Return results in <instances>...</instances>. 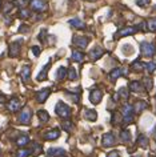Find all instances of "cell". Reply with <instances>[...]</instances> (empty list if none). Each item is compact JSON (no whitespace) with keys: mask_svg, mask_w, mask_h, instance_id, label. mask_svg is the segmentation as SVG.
Returning <instances> with one entry per match:
<instances>
[{"mask_svg":"<svg viewBox=\"0 0 156 157\" xmlns=\"http://www.w3.org/2000/svg\"><path fill=\"white\" fill-rule=\"evenodd\" d=\"M144 84H146L147 91H151L152 89V78L151 77H146L144 78Z\"/></svg>","mask_w":156,"mask_h":157,"instance_id":"74e56055","label":"cell"},{"mask_svg":"<svg viewBox=\"0 0 156 157\" xmlns=\"http://www.w3.org/2000/svg\"><path fill=\"white\" fill-rule=\"evenodd\" d=\"M85 119L88 121H95L97 119V113L96 111H92V109H85V113H84Z\"/></svg>","mask_w":156,"mask_h":157,"instance_id":"d6986e66","label":"cell"},{"mask_svg":"<svg viewBox=\"0 0 156 157\" xmlns=\"http://www.w3.org/2000/svg\"><path fill=\"white\" fill-rule=\"evenodd\" d=\"M29 11L28 10H24V8H21L20 11H19V17L20 19H28L29 17Z\"/></svg>","mask_w":156,"mask_h":157,"instance_id":"836d02e7","label":"cell"},{"mask_svg":"<svg viewBox=\"0 0 156 157\" xmlns=\"http://www.w3.org/2000/svg\"><path fill=\"white\" fill-rule=\"evenodd\" d=\"M119 95H120V97H123L124 100H127L128 99V89L127 88H120L119 89Z\"/></svg>","mask_w":156,"mask_h":157,"instance_id":"8d00e7d4","label":"cell"},{"mask_svg":"<svg viewBox=\"0 0 156 157\" xmlns=\"http://www.w3.org/2000/svg\"><path fill=\"white\" fill-rule=\"evenodd\" d=\"M151 157H154V156H151Z\"/></svg>","mask_w":156,"mask_h":157,"instance_id":"681fc988","label":"cell"},{"mask_svg":"<svg viewBox=\"0 0 156 157\" xmlns=\"http://www.w3.org/2000/svg\"><path fill=\"white\" fill-rule=\"evenodd\" d=\"M31 117H32V112H31L29 108L25 107L20 112V115H19V123H21V124H29Z\"/></svg>","mask_w":156,"mask_h":157,"instance_id":"3957f363","label":"cell"},{"mask_svg":"<svg viewBox=\"0 0 156 157\" xmlns=\"http://www.w3.org/2000/svg\"><path fill=\"white\" fill-rule=\"evenodd\" d=\"M29 76H31V68L29 65H24L21 69V78L24 83H27V81L29 80Z\"/></svg>","mask_w":156,"mask_h":157,"instance_id":"e0dca14e","label":"cell"},{"mask_svg":"<svg viewBox=\"0 0 156 157\" xmlns=\"http://www.w3.org/2000/svg\"><path fill=\"white\" fill-rule=\"evenodd\" d=\"M61 128H63L65 132H71V129L73 128V124L69 120H65V121L61 123Z\"/></svg>","mask_w":156,"mask_h":157,"instance_id":"4dcf8cb0","label":"cell"},{"mask_svg":"<svg viewBox=\"0 0 156 157\" xmlns=\"http://www.w3.org/2000/svg\"><path fill=\"white\" fill-rule=\"evenodd\" d=\"M140 49H142V53L144 55V56H147V57L154 56V53H155V45L152 44V43L143 41L142 44H140Z\"/></svg>","mask_w":156,"mask_h":157,"instance_id":"7a4b0ae2","label":"cell"},{"mask_svg":"<svg viewBox=\"0 0 156 157\" xmlns=\"http://www.w3.org/2000/svg\"><path fill=\"white\" fill-rule=\"evenodd\" d=\"M107 157H122V156L119 155V152H118V151H112V152L108 153V156H107Z\"/></svg>","mask_w":156,"mask_h":157,"instance_id":"b9f144b4","label":"cell"},{"mask_svg":"<svg viewBox=\"0 0 156 157\" xmlns=\"http://www.w3.org/2000/svg\"><path fill=\"white\" fill-rule=\"evenodd\" d=\"M69 24H71L72 27H75V28H77V29L85 28V24L80 20V19H71V20H69Z\"/></svg>","mask_w":156,"mask_h":157,"instance_id":"ffe728a7","label":"cell"},{"mask_svg":"<svg viewBox=\"0 0 156 157\" xmlns=\"http://www.w3.org/2000/svg\"><path fill=\"white\" fill-rule=\"evenodd\" d=\"M136 31H138V28L136 27H127V28H123L120 32L116 35V37H122V36H130V35L135 33Z\"/></svg>","mask_w":156,"mask_h":157,"instance_id":"7c38bea8","label":"cell"},{"mask_svg":"<svg viewBox=\"0 0 156 157\" xmlns=\"http://www.w3.org/2000/svg\"><path fill=\"white\" fill-rule=\"evenodd\" d=\"M48 157H49V156H48Z\"/></svg>","mask_w":156,"mask_h":157,"instance_id":"816d5d0a","label":"cell"},{"mask_svg":"<svg viewBox=\"0 0 156 157\" xmlns=\"http://www.w3.org/2000/svg\"><path fill=\"white\" fill-rule=\"evenodd\" d=\"M28 143H29V137L27 136V135H23V136H20V137H19V139L16 140V144L19 145V147H21V148H24Z\"/></svg>","mask_w":156,"mask_h":157,"instance_id":"cb8c5ba5","label":"cell"},{"mask_svg":"<svg viewBox=\"0 0 156 157\" xmlns=\"http://www.w3.org/2000/svg\"><path fill=\"white\" fill-rule=\"evenodd\" d=\"M32 52H33L35 56H39V55H40V48L35 45V47H32Z\"/></svg>","mask_w":156,"mask_h":157,"instance_id":"ee69618b","label":"cell"},{"mask_svg":"<svg viewBox=\"0 0 156 157\" xmlns=\"http://www.w3.org/2000/svg\"><path fill=\"white\" fill-rule=\"evenodd\" d=\"M83 59H84V55L81 53V52H79V51H73L72 52V60L73 61H83Z\"/></svg>","mask_w":156,"mask_h":157,"instance_id":"83f0119b","label":"cell"},{"mask_svg":"<svg viewBox=\"0 0 156 157\" xmlns=\"http://www.w3.org/2000/svg\"><path fill=\"white\" fill-rule=\"evenodd\" d=\"M31 155V151L29 149H20V151H18V153H16V157H28Z\"/></svg>","mask_w":156,"mask_h":157,"instance_id":"d6a6232c","label":"cell"},{"mask_svg":"<svg viewBox=\"0 0 156 157\" xmlns=\"http://www.w3.org/2000/svg\"><path fill=\"white\" fill-rule=\"evenodd\" d=\"M49 93L51 91L48 88H45V89H41V91H39L36 93V100H37V103H44V101L48 99V96H49Z\"/></svg>","mask_w":156,"mask_h":157,"instance_id":"ba28073f","label":"cell"},{"mask_svg":"<svg viewBox=\"0 0 156 157\" xmlns=\"http://www.w3.org/2000/svg\"><path fill=\"white\" fill-rule=\"evenodd\" d=\"M101 97H103V92H101L99 88H93L91 91V95H89V101L96 105L101 101Z\"/></svg>","mask_w":156,"mask_h":157,"instance_id":"277c9868","label":"cell"},{"mask_svg":"<svg viewBox=\"0 0 156 157\" xmlns=\"http://www.w3.org/2000/svg\"><path fill=\"white\" fill-rule=\"evenodd\" d=\"M37 117H39V120H40L41 123H47V121L49 120L48 112L44 111V109H40V111H37Z\"/></svg>","mask_w":156,"mask_h":157,"instance_id":"7402d4cb","label":"cell"},{"mask_svg":"<svg viewBox=\"0 0 156 157\" xmlns=\"http://www.w3.org/2000/svg\"><path fill=\"white\" fill-rule=\"evenodd\" d=\"M64 155H65V151L61 148H49L48 149L49 157H63Z\"/></svg>","mask_w":156,"mask_h":157,"instance_id":"30bf717a","label":"cell"},{"mask_svg":"<svg viewBox=\"0 0 156 157\" xmlns=\"http://www.w3.org/2000/svg\"><path fill=\"white\" fill-rule=\"evenodd\" d=\"M147 107H148V104L146 103V101L138 100V101L135 103V105H134V111H135V112H138V113H140V112H143Z\"/></svg>","mask_w":156,"mask_h":157,"instance_id":"9a60e30c","label":"cell"},{"mask_svg":"<svg viewBox=\"0 0 156 157\" xmlns=\"http://www.w3.org/2000/svg\"><path fill=\"white\" fill-rule=\"evenodd\" d=\"M138 144H139V147H142V148H147L148 147V137L146 135H140L138 139Z\"/></svg>","mask_w":156,"mask_h":157,"instance_id":"d4e9b609","label":"cell"},{"mask_svg":"<svg viewBox=\"0 0 156 157\" xmlns=\"http://www.w3.org/2000/svg\"><path fill=\"white\" fill-rule=\"evenodd\" d=\"M7 108L10 109L11 112H16L20 109V101H19V99H16V97H14V99L10 100V103L7 104Z\"/></svg>","mask_w":156,"mask_h":157,"instance_id":"9c48e42d","label":"cell"},{"mask_svg":"<svg viewBox=\"0 0 156 157\" xmlns=\"http://www.w3.org/2000/svg\"><path fill=\"white\" fill-rule=\"evenodd\" d=\"M14 6H18V7H25L27 6V0H14Z\"/></svg>","mask_w":156,"mask_h":157,"instance_id":"f35d334b","label":"cell"},{"mask_svg":"<svg viewBox=\"0 0 156 157\" xmlns=\"http://www.w3.org/2000/svg\"><path fill=\"white\" fill-rule=\"evenodd\" d=\"M65 76H67V69H65L64 67H60V68L57 69V73H56L57 80H64Z\"/></svg>","mask_w":156,"mask_h":157,"instance_id":"4316f807","label":"cell"},{"mask_svg":"<svg viewBox=\"0 0 156 157\" xmlns=\"http://www.w3.org/2000/svg\"><path fill=\"white\" fill-rule=\"evenodd\" d=\"M146 68H147V71H148L150 73L155 72V71H156V63H154V61L147 63V64H146Z\"/></svg>","mask_w":156,"mask_h":157,"instance_id":"e575fe53","label":"cell"},{"mask_svg":"<svg viewBox=\"0 0 156 157\" xmlns=\"http://www.w3.org/2000/svg\"><path fill=\"white\" fill-rule=\"evenodd\" d=\"M132 157H140V156H132Z\"/></svg>","mask_w":156,"mask_h":157,"instance_id":"c3c4849f","label":"cell"},{"mask_svg":"<svg viewBox=\"0 0 156 157\" xmlns=\"http://www.w3.org/2000/svg\"><path fill=\"white\" fill-rule=\"evenodd\" d=\"M155 140H156V131H155Z\"/></svg>","mask_w":156,"mask_h":157,"instance_id":"7dc6e473","label":"cell"},{"mask_svg":"<svg viewBox=\"0 0 156 157\" xmlns=\"http://www.w3.org/2000/svg\"><path fill=\"white\" fill-rule=\"evenodd\" d=\"M101 141H103V147H106V148L112 147V145L115 144L114 133H106V135H103V137H101Z\"/></svg>","mask_w":156,"mask_h":157,"instance_id":"8992f818","label":"cell"},{"mask_svg":"<svg viewBox=\"0 0 156 157\" xmlns=\"http://www.w3.org/2000/svg\"><path fill=\"white\" fill-rule=\"evenodd\" d=\"M151 3V0H136V4L139 7H146Z\"/></svg>","mask_w":156,"mask_h":157,"instance_id":"ab89813d","label":"cell"},{"mask_svg":"<svg viewBox=\"0 0 156 157\" xmlns=\"http://www.w3.org/2000/svg\"><path fill=\"white\" fill-rule=\"evenodd\" d=\"M147 28L150 29V31H152V32H156V17H152V19L148 20Z\"/></svg>","mask_w":156,"mask_h":157,"instance_id":"f1b7e54d","label":"cell"},{"mask_svg":"<svg viewBox=\"0 0 156 157\" xmlns=\"http://www.w3.org/2000/svg\"><path fill=\"white\" fill-rule=\"evenodd\" d=\"M122 112H123V116L124 117L134 116V107H131L130 104H124L123 108H122Z\"/></svg>","mask_w":156,"mask_h":157,"instance_id":"2e32d148","label":"cell"},{"mask_svg":"<svg viewBox=\"0 0 156 157\" xmlns=\"http://www.w3.org/2000/svg\"><path fill=\"white\" fill-rule=\"evenodd\" d=\"M132 69L136 71V72H140L143 68H146V64H143V63H140V61H135V63H132Z\"/></svg>","mask_w":156,"mask_h":157,"instance_id":"f546056e","label":"cell"},{"mask_svg":"<svg viewBox=\"0 0 156 157\" xmlns=\"http://www.w3.org/2000/svg\"><path fill=\"white\" fill-rule=\"evenodd\" d=\"M12 7H14V3H7L6 7H4V12H6V13L10 12V11L12 10Z\"/></svg>","mask_w":156,"mask_h":157,"instance_id":"60d3db41","label":"cell"},{"mask_svg":"<svg viewBox=\"0 0 156 157\" xmlns=\"http://www.w3.org/2000/svg\"><path fill=\"white\" fill-rule=\"evenodd\" d=\"M104 51L103 48H100V47H96V48H93L91 51V53H89V56H91L92 60H97V59H100L101 56H103Z\"/></svg>","mask_w":156,"mask_h":157,"instance_id":"5bb4252c","label":"cell"},{"mask_svg":"<svg viewBox=\"0 0 156 157\" xmlns=\"http://www.w3.org/2000/svg\"><path fill=\"white\" fill-rule=\"evenodd\" d=\"M68 76H69V78H71V80H76V78H77V73H76V71H75V68H73V67H71V68H69Z\"/></svg>","mask_w":156,"mask_h":157,"instance_id":"d590c367","label":"cell"},{"mask_svg":"<svg viewBox=\"0 0 156 157\" xmlns=\"http://www.w3.org/2000/svg\"><path fill=\"white\" fill-rule=\"evenodd\" d=\"M56 113H57V116L67 119V117L71 116V108H69L67 104H64L63 101H59V103L56 104Z\"/></svg>","mask_w":156,"mask_h":157,"instance_id":"6da1fadb","label":"cell"},{"mask_svg":"<svg viewBox=\"0 0 156 157\" xmlns=\"http://www.w3.org/2000/svg\"><path fill=\"white\" fill-rule=\"evenodd\" d=\"M4 101H6V96L4 95H0V104L4 103Z\"/></svg>","mask_w":156,"mask_h":157,"instance_id":"f6af8a7d","label":"cell"},{"mask_svg":"<svg viewBox=\"0 0 156 157\" xmlns=\"http://www.w3.org/2000/svg\"><path fill=\"white\" fill-rule=\"evenodd\" d=\"M19 52H20V43H18V41L12 43V44L10 45V56L16 57L19 55Z\"/></svg>","mask_w":156,"mask_h":157,"instance_id":"8fae6325","label":"cell"},{"mask_svg":"<svg viewBox=\"0 0 156 157\" xmlns=\"http://www.w3.org/2000/svg\"><path fill=\"white\" fill-rule=\"evenodd\" d=\"M120 139H122V141H124V143H128V141H131V133L128 129H124V131L120 132Z\"/></svg>","mask_w":156,"mask_h":157,"instance_id":"484cf974","label":"cell"},{"mask_svg":"<svg viewBox=\"0 0 156 157\" xmlns=\"http://www.w3.org/2000/svg\"><path fill=\"white\" fill-rule=\"evenodd\" d=\"M130 89L132 92H143L144 87L139 83V81H131V83H130Z\"/></svg>","mask_w":156,"mask_h":157,"instance_id":"ac0fdd59","label":"cell"},{"mask_svg":"<svg viewBox=\"0 0 156 157\" xmlns=\"http://www.w3.org/2000/svg\"><path fill=\"white\" fill-rule=\"evenodd\" d=\"M28 25H25V24H23L20 28H19V32H21V33H24V32H28Z\"/></svg>","mask_w":156,"mask_h":157,"instance_id":"7bdbcfd3","label":"cell"},{"mask_svg":"<svg viewBox=\"0 0 156 157\" xmlns=\"http://www.w3.org/2000/svg\"><path fill=\"white\" fill-rule=\"evenodd\" d=\"M88 37H84V36H75L73 37V44L77 45L79 48H85L88 45Z\"/></svg>","mask_w":156,"mask_h":157,"instance_id":"52a82bcc","label":"cell"},{"mask_svg":"<svg viewBox=\"0 0 156 157\" xmlns=\"http://www.w3.org/2000/svg\"><path fill=\"white\" fill-rule=\"evenodd\" d=\"M29 4H31V8L35 10L36 12H43V11L47 10V4L43 0H31Z\"/></svg>","mask_w":156,"mask_h":157,"instance_id":"5b68a950","label":"cell"},{"mask_svg":"<svg viewBox=\"0 0 156 157\" xmlns=\"http://www.w3.org/2000/svg\"><path fill=\"white\" fill-rule=\"evenodd\" d=\"M63 157H64V156H63Z\"/></svg>","mask_w":156,"mask_h":157,"instance_id":"f907efd6","label":"cell"},{"mask_svg":"<svg viewBox=\"0 0 156 157\" xmlns=\"http://www.w3.org/2000/svg\"><path fill=\"white\" fill-rule=\"evenodd\" d=\"M59 136H60L59 129H52V131H48V132L44 133L45 140H56V139H59Z\"/></svg>","mask_w":156,"mask_h":157,"instance_id":"4fadbf2b","label":"cell"},{"mask_svg":"<svg viewBox=\"0 0 156 157\" xmlns=\"http://www.w3.org/2000/svg\"><path fill=\"white\" fill-rule=\"evenodd\" d=\"M40 152H41V145H39L37 143H33L32 144V155L33 156H37V155H40Z\"/></svg>","mask_w":156,"mask_h":157,"instance_id":"1f68e13d","label":"cell"},{"mask_svg":"<svg viewBox=\"0 0 156 157\" xmlns=\"http://www.w3.org/2000/svg\"><path fill=\"white\" fill-rule=\"evenodd\" d=\"M49 67H51V61L47 63V65L41 69V72L37 75V81H43V80H45V78H47V71H48Z\"/></svg>","mask_w":156,"mask_h":157,"instance_id":"44dd1931","label":"cell"},{"mask_svg":"<svg viewBox=\"0 0 156 157\" xmlns=\"http://www.w3.org/2000/svg\"><path fill=\"white\" fill-rule=\"evenodd\" d=\"M122 75H123V69H120V68H115V69L110 73V78H111L112 81H116L120 76H122Z\"/></svg>","mask_w":156,"mask_h":157,"instance_id":"603a6c76","label":"cell"},{"mask_svg":"<svg viewBox=\"0 0 156 157\" xmlns=\"http://www.w3.org/2000/svg\"><path fill=\"white\" fill-rule=\"evenodd\" d=\"M0 10H2V0H0Z\"/></svg>","mask_w":156,"mask_h":157,"instance_id":"bcb514c9","label":"cell"}]
</instances>
